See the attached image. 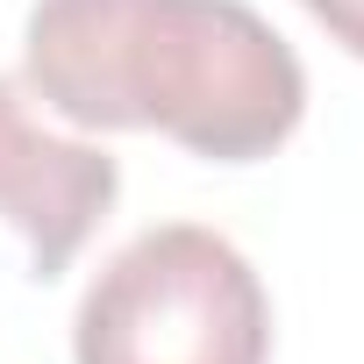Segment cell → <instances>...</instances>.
<instances>
[{"label":"cell","mask_w":364,"mask_h":364,"mask_svg":"<svg viewBox=\"0 0 364 364\" xmlns=\"http://www.w3.org/2000/svg\"><path fill=\"white\" fill-rule=\"evenodd\" d=\"M22 65L65 122L157 129L208 164H257L307 114L293 43L243 0H36Z\"/></svg>","instance_id":"1"},{"label":"cell","mask_w":364,"mask_h":364,"mask_svg":"<svg viewBox=\"0 0 364 364\" xmlns=\"http://www.w3.org/2000/svg\"><path fill=\"white\" fill-rule=\"evenodd\" d=\"M79 364H264L272 300L250 257L200 229L157 222L129 236L72 314Z\"/></svg>","instance_id":"2"},{"label":"cell","mask_w":364,"mask_h":364,"mask_svg":"<svg viewBox=\"0 0 364 364\" xmlns=\"http://www.w3.org/2000/svg\"><path fill=\"white\" fill-rule=\"evenodd\" d=\"M122 193V164L100 143L58 136L29 114V93L0 79V222L29 243V272L58 279Z\"/></svg>","instance_id":"3"},{"label":"cell","mask_w":364,"mask_h":364,"mask_svg":"<svg viewBox=\"0 0 364 364\" xmlns=\"http://www.w3.org/2000/svg\"><path fill=\"white\" fill-rule=\"evenodd\" d=\"M300 8H307L350 58H364V0H300Z\"/></svg>","instance_id":"4"}]
</instances>
